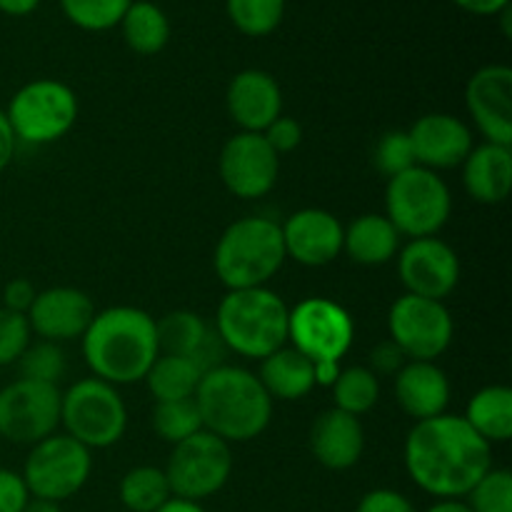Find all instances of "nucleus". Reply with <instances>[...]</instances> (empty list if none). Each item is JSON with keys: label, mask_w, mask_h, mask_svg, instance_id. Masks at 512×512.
Listing matches in <instances>:
<instances>
[{"label": "nucleus", "mask_w": 512, "mask_h": 512, "mask_svg": "<svg viewBox=\"0 0 512 512\" xmlns=\"http://www.w3.org/2000/svg\"><path fill=\"white\" fill-rule=\"evenodd\" d=\"M415 163L428 170H448L465 163L473 145V130L465 120L448 113H428L408 130Z\"/></svg>", "instance_id": "19"}, {"label": "nucleus", "mask_w": 512, "mask_h": 512, "mask_svg": "<svg viewBox=\"0 0 512 512\" xmlns=\"http://www.w3.org/2000/svg\"><path fill=\"white\" fill-rule=\"evenodd\" d=\"M340 363H313L315 373V385H323V388H333L335 378L340 375Z\"/></svg>", "instance_id": "47"}, {"label": "nucleus", "mask_w": 512, "mask_h": 512, "mask_svg": "<svg viewBox=\"0 0 512 512\" xmlns=\"http://www.w3.org/2000/svg\"><path fill=\"white\" fill-rule=\"evenodd\" d=\"M365 450V430L360 418L338 408L323 410L310 428V453L323 468L350 470Z\"/></svg>", "instance_id": "21"}, {"label": "nucleus", "mask_w": 512, "mask_h": 512, "mask_svg": "<svg viewBox=\"0 0 512 512\" xmlns=\"http://www.w3.org/2000/svg\"><path fill=\"white\" fill-rule=\"evenodd\" d=\"M453 213V195L448 183L435 170L413 165L388 180L385 188V218L400 235L435 238Z\"/></svg>", "instance_id": "6"}, {"label": "nucleus", "mask_w": 512, "mask_h": 512, "mask_svg": "<svg viewBox=\"0 0 512 512\" xmlns=\"http://www.w3.org/2000/svg\"><path fill=\"white\" fill-rule=\"evenodd\" d=\"M153 430L160 440L170 445L183 443L190 435L203 430V418L195 405V398L170 400V403H155L153 408Z\"/></svg>", "instance_id": "33"}, {"label": "nucleus", "mask_w": 512, "mask_h": 512, "mask_svg": "<svg viewBox=\"0 0 512 512\" xmlns=\"http://www.w3.org/2000/svg\"><path fill=\"white\" fill-rule=\"evenodd\" d=\"M355 512H418L415 505L405 498L403 493L390 488H378L370 490L360 498L358 510Z\"/></svg>", "instance_id": "40"}, {"label": "nucleus", "mask_w": 512, "mask_h": 512, "mask_svg": "<svg viewBox=\"0 0 512 512\" xmlns=\"http://www.w3.org/2000/svg\"><path fill=\"white\" fill-rule=\"evenodd\" d=\"M398 275L410 295L443 303L460 283V258L445 240L415 238L400 250Z\"/></svg>", "instance_id": "15"}, {"label": "nucleus", "mask_w": 512, "mask_h": 512, "mask_svg": "<svg viewBox=\"0 0 512 512\" xmlns=\"http://www.w3.org/2000/svg\"><path fill=\"white\" fill-rule=\"evenodd\" d=\"M333 398L335 408L343 413L360 415L370 413L380 400V380L365 365H353V368L340 370V375L333 383Z\"/></svg>", "instance_id": "31"}, {"label": "nucleus", "mask_w": 512, "mask_h": 512, "mask_svg": "<svg viewBox=\"0 0 512 512\" xmlns=\"http://www.w3.org/2000/svg\"><path fill=\"white\" fill-rule=\"evenodd\" d=\"M23 512H63L60 510V503H50V500L30 498L28 505H25Z\"/></svg>", "instance_id": "50"}, {"label": "nucleus", "mask_w": 512, "mask_h": 512, "mask_svg": "<svg viewBox=\"0 0 512 512\" xmlns=\"http://www.w3.org/2000/svg\"><path fill=\"white\" fill-rule=\"evenodd\" d=\"M220 180L240 200L265 198L278 183L280 155L263 133H235L225 140L218 160Z\"/></svg>", "instance_id": "14"}, {"label": "nucleus", "mask_w": 512, "mask_h": 512, "mask_svg": "<svg viewBox=\"0 0 512 512\" xmlns=\"http://www.w3.org/2000/svg\"><path fill=\"white\" fill-rule=\"evenodd\" d=\"M258 380L273 400H300L315 388L313 360L305 358L293 345H283L260 360Z\"/></svg>", "instance_id": "25"}, {"label": "nucleus", "mask_w": 512, "mask_h": 512, "mask_svg": "<svg viewBox=\"0 0 512 512\" xmlns=\"http://www.w3.org/2000/svg\"><path fill=\"white\" fill-rule=\"evenodd\" d=\"M18 368L20 378L58 385V380L65 375V353L58 343L40 340L25 348V353L18 358Z\"/></svg>", "instance_id": "35"}, {"label": "nucleus", "mask_w": 512, "mask_h": 512, "mask_svg": "<svg viewBox=\"0 0 512 512\" xmlns=\"http://www.w3.org/2000/svg\"><path fill=\"white\" fill-rule=\"evenodd\" d=\"M80 340L85 365L110 385L140 383L160 355L155 320L133 305L95 313Z\"/></svg>", "instance_id": "2"}, {"label": "nucleus", "mask_w": 512, "mask_h": 512, "mask_svg": "<svg viewBox=\"0 0 512 512\" xmlns=\"http://www.w3.org/2000/svg\"><path fill=\"white\" fill-rule=\"evenodd\" d=\"M425 512H473L468 508V503L463 500H438L433 508H428Z\"/></svg>", "instance_id": "49"}, {"label": "nucleus", "mask_w": 512, "mask_h": 512, "mask_svg": "<svg viewBox=\"0 0 512 512\" xmlns=\"http://www.w3.org/2000/svg\"><path fill=\"white\" fill-rule=\"evenodd\" d=\"M203 370L190 358H178V355H158L153 368L145 375L150 395L155 403H170V400H188L195 398Z\"/></svg>", "instance_id": "28"}, {"label": "nucleus", "mask_w": 512, "mask_h": 512, "mask_svg": "<svg viewBox=\"0 0 512 512\" xmlns=\"http://www.w3.org/2000/svg\"><path fill=\"white\" fill-rule=\"evenodd\" d=\"M230 118L245 133H263L275 118L283 115V90L278 80L258 68L240 70L225 93Z\"/></svg>", "instance_id": "20"}, {"label": "nucleus", "mask_w": 512, "mask_h": 512, "mask_svg": "<svg viewBox=\"0 0 512 512\" xmlns=\"http://www.w3.org/2000/svg\"><path fill=\"white\" fill-rule=\"evenodd\" d=\"M465 105L485 143L512 148V68L485 65L465 85Z\"/></svg>", "instance_id": "16"}, {"label": "nucleus", "mask_w": 512, "mask_h": 512, "mask_svg": "<svg viewBox=\"0 0 512 512\" xmlns=\"http://www.w3.org/2000/svg\"><path fill=\"white\" fill-rule=\"evenodd\" d=\"M173 498L165 470L140 465L128 470L120 480V503L130 512H155Z\"/></svg>", "instance_id": "30"}, {"label": "nucleus", "mask_w": 512, "mask_h": 512, "mask_svg": "<svg viewBox=\"0 0 512 512\" xmlns=\"http://www.w3.org/2000/svg\"><path fill=\"white\" fill-rule=\"evenodd\" d=\"M400 238L385 215L365 213L358 215L348 228L343 230V250L360 265H385L398 255Z\"/></svg>", "instance_id": "24"}, {"label": "nucleus", "mask_w": 512, "mask_h": 512, "mask_svg": "<svg viewBox=\"0 0 512 512\" xmlns=\"http://www.w3.org/2000/svg\"><path fill=\"white\" fill-rule=\"evenodd\" d=\"M60 423L88 450L110 448L125 435L128 410L115 385L85 378L60 395Z\"/></svg>", "instance_id": "7"}, {"label": "nucleus", "mask_w": 512, "mask_h": 512, "mask_svg": "<svg viewBox=\"0 0 512 512\" xmlns=\"http://www.w3.org/2000/svg\"><path fill=\"white\" fill-rule=\"evenodd\" d=\"M38 290L33 288V283L25 278H15L10 283H5L3 288V308L13 310V313H28L30 305H33Z\"/></svg>", "instance_id": "43"}, {"label": "nucleus", "mask_w": 512, "mask_h": 512, "mask_svg": "<svg viewBox=\"0 0 512 512\" xmlns=\"http://www.w3.org/2000/svg\"><path fill=\"white\" fill-rule=\"evenodd\" d=\"M58 385L18 378L0 390V438L15 445H35L60 425Z\"/></svg>", "instance_id": "13"}, {"label": "nucleus", "mask_w": 512, "mask_h": 512, "mask_svg": "<svg viewBox=\"0 0 512 512\" xmlns=\"http://www.w3.org/2000/svg\"><path fill=\"white\" fill-rule=\"evenodd\" d=\"M403 458L420 490L438 500H460L493 468V445L463 415L443 413L413 425Z\"/></svg>", "instance_id": "1"}, {"label": "nucleus", "mask_w": 512, "mask_h": 512, "mask_svg": "<svg viewBox=\"0 0 512 512\" xmlns=\"http://www.w3.org/2000/svg\"><path fill=\"white\" fill-rule=\"evenodd\" d=\"M95 308L88 293L68 285L48 288L35 295L33 305L25 313L30 333L40 335L48 343H68V340L83 338L93 320Z\"/></svg>", "instance_id": "18"}, {"label": "nucleus", "mask_w": 512, "mask_h": 512, "mask_svg": "<svg viewBox=\"0 0 512 512\" xmlns=\"http://www.w3.org/2000/svg\"><path fill=\"white\" fill-rule=\"evenodd\" d=\"M30 325L23 313L0 308V368L18 363L30 345Z\"/></svg>", "instance_id": "38"}, {"label": "nucleus", "mask_w": 512, "mask_h": 512, "mask_svg": "<svg viewBox=\"0 0 512 512\" xmlns=\"http://www.w3.org/2000/svg\"><path fill=\"white\" fill-rule=\"evenodd\" d=\"M133 0H60L65 18L83 30L103 33L123 20L125 10Z\"/></svg>", "instance_id": "34"}, {"label": "nucleus", "mask_w": 512, "mask_h": 512, "mask_svg": "<svg viewBox=\"0 0 512 512\" xmlns=\"http://www.w3.org/2000/svg\"><path fill=\"white\" fill-rule=\"evenodd\" d=\"M395 400L415 423L438 418L450 403V380L443 368L425 360H410L395 373Z\"/></svg>", "instance_id": "22"}, {"label": "nucleus", "mask_w": 512, "mask_h": 512, "mask_svg": "<svg viewBox=\"0 0 512 512\" xmlns=\"http://www.w3.org/2000/svg\"><path fill=\"white\" fill-rule=\"evenodd\" d=\"M485 443H508L512 438V390L508 385H488L470 398L463 415Z\"/></svg>", "instance_id": "26"}, {"label": "nucleus", "mask_w": 512, "mask_h": 512, "mask_svg": "<svg viewBox=\"0 0 512 512\" xmlns=\"http://www.w3.org/2000/svg\"><path fill=\"white\" fill-rule=\"evenodd\" d=\"M288 313L270 288L228 290L215 313V333L233 353L265 360L288 343Z\"/></svg>", "instance_id": "4"}, {"label": "nucleus", "mask_w": 512, "mask_h": 512, "mask_svg": "<svg viewBox=\"0 0 512 512\" xmlns=\"http://www.w3.org/2000/svg\"><path fill=\"white\" fill-rule=\"evenodd\" d=\"M155 512H205V508L200 503H193V500L170 498L163 508L155 510Z\"/></svg>", "instance_id": "48"}, {"label": "nucleus", "mask_w": 512, "mask_h": 512, "mask_svg": "<svg viewBox=\"0 0 512 512\" xmlns=\"http://www.w3.org/2000/svg\"><path fill=\"white\" fill-rule=\"evenodd\" d=\"M405 363H408V358H405L403 350H400L390 338L370 350V370H373L375 375H395Z\"/></svg>", "instance_id": "42"}, {"label": "nucleus", "mask_w": 512, "mask_h": 512, "mask_svg": "<svg viewBox=\"0 0 512 512\" xmlns=\"http://www.w3.org/2000/svg\"><path fill=\"white\" fill-rule=\"evenodd\" d=\"M343 230V223L330 210H298L280 225L285 258L305 268H323L343 253Z\"/></svg>", "instance_id": "17"}, {"label": "nucleus", "mask_w": 512, "mask_h": 512, "mask_svg": "<svg viewBox=\"0 0 512 512\" xmlns=\"http://www.w3.org/2000/svg\"><path fill=\"white\" fill-rule=\"evenodd\" d=\"M463 185L475 203H503L512 190V150L495 143L470 150L463 163Z\"/></svg>", "instance_id": "23"}, {"label": "nucleus", "mask_w": 512, "mask_h": 512, "mask_svg": "<svg viewBox=\"0 0 512 512\" xmlns=\"http://www.w3.org/2000/svg\"><path fill=\"white\" fill-rule=\"evenodd\" d=\"M40 0H0V13L13 15V18H23L38 10Z\"/></svg>", "instance_id": "46"}, {"label": "nucleus", "mask_w": 512, "mask_h": 512, "mask_svg": "<svg viewBox=\"0 0 512 512\" xmlns=\"http://www.w3.org/2000/svg\"><path fill=\"white\" fill-rule=\"evenodd\" d=\"M285 263L280 223L248 215L230 223L218 238L213 268L228 290L265 288Z\"/></svg>", "instance_id": "5"}, {"label": "nucleus", "mask_w": 512, "mask_h": 512, "mask_svg": "<svg viewBox=\"0 0 512 512\" xmlns=\"http://www.w3.org/2000/svg\"><path fill=\"white\" fill-rule=\"evenodd\" d=\"M120 30L125 45L140 55L160 53L170 40L168 15L150 0H133L120 20Z\"/></svg>", "instance_id": "27"}, {"label": "nucleus", "mask_w": 512, "mask_h": 512, "mask_svg": "<svg viewBox=\"0 0 512 512\" xmlns=\"http://www.w3.org/2000/svg\"><path fill=\"white\" fill-rule=\"evenodd\" d=\"M5 115L15 138L30 145H48L73 130L78 120V95L63 80H30L13 95Z\"/></svg>", "instance_id": "8"}, {"label": "nucleus", "mask_w": 512, "mask_h": 512, "mask_svg": "<svg viewBox=\"0 0 512 512\" xmlns=\"http://www.w3.org/2000/svg\"><path fill=\"white\" fill-rule=\"evenodd\" d=\"M15 145H18V138H15L13 128H10V120L5 115V110H0V173L13 163Z\"/></svg>", "instance_id": "44"}, {"label": "nucleus", "mask_w": 512, "mask_h": 512, "mask_svg": "<svg viewBox=\"0 0 512 512\" xmlns=\"http://www.w3.org/2000/svg\"><path fill=\"white\" fill-rule=\"evenodd\" d=\"M353 338L350 313L328 298H305L288 313V340L313 363H340Z\"/></svg>", "instance_id": "11"}, {"label": "nucleus", "mask_w": 512, "mask_h": 512, "mask_svg": "<svg viewBox=\"0 0 512 512\" xmlns=\"http://www.w3.org/2000/svg\"><path fill=\"white\" fill-rule=\"evenodd\" d=\"M373 165L388 180L418 165L408 130H388V133L380 135L373 148Z\"/></svg>", "instance_id": "37"}, {"label": "nucleus", "mask_w": 512, "mask_h": 512, "mask_svg": "<svg viewBox=\"0 0 512 512\" xmlns=\"http://www.w3.org/2000/svg\"><path fill=\"white\" fill-rule=\"evenodd\" d=\"M93 473V458L85 445L70 435H50L33 445L23 468V483L30 498L63 503L83 490Z\"/></svg>", "instance_id": "10"}, {"label": "nucleus", "mask_w": 512, "mask_h": 512, "mask_svg": "<svg viewBox=\"0 0 512 512\" xmlns=\"http://www.w3.org/2000/svg\"><path fill=\"white\" fill-rule=\"evenodd\" d=\"M465 13L473 15H498L505 13L510 5V0H455Z\"/></svg>", "instance_id": "45"}, {"label": "nucleus", "mask_w": 512, "mask_h": 512, "mask_svg": "<svg viewBox=\"0 0 512 512\" xmlns=\"http://www.w3.org/2000/svg\"><path fill=\"white\" fill-rule=\"evenodd\" d=\"M263 138L268 140V145L278 155L293 153L303 143V125L295 118H290V115H280L263 130Z\"/></svg>", "instance_id": "39"}, {"label": "nucleus", "mask_w": 512, "mask_h": 512, "mask_svg": "<svg viewBox=\"0 0 512 512\" xmlns=\"http://www.w3.org/2000/svg\"><path fill=\"white\" fill-rule=\"evenodd\" d=\"M388 330L405 358L435 363L453 343L455 325L445 303L405 293L390 308Z\"/></svg>", "instance_id": "12"}, {"label": "nucleus", "mask_w": 512, "mask_h": 512, "mask_svg": "<svg viewBox=\"0 0 512 512\" xmlns=\"http://www.w3.org/2000/svg\"><path fill=\"white\" fill-rule=\"evenodd\" d=\"M473 512H512V475L505 468H490L468 495Z\"/></svg>", "instance_id": "36"}, {"label": "nucleus", "mask_w": 512, "mask_h": 512, "mask_svg": "<svg viewBox=\"0 0 512 512\" xmlns=\"http://www.w3.org/2000/svg\"><path fill=\"white\" fill-rule=\"evenodd\" d=\"M208 333L210 328L205 325V320L193 310H173V313L155 320L160 355H178V358L193 360Z\"/></svg>", "instance_id": "29"}, {"label": "nucleus", "mask_w": 512, "mask_h": 512, "mask_svg": "<svg viewBox=\"0 0 512 512\" xmlns=\"http://www.w3.org/2000/svg\"><path fill=\"white\" fill-rule=\"evenodd\" d=\"M225 10L240 33L248 38H265L283 23L285 0H225Z\"/></svg>", "instance_id": "32"}, {"label": "nucleus", "mask_w": 512, "mask_h": 512, "mask_svg": "<svg viewBox=\"0 0 512 512\" xmlns=\"http://www.w3.org/2000/svg\"><path fill=\"white\" fill-rule=\"evenodd\" d=\"M30 493L23 483V475L8 468H0V512H23Z\"/></svg>", "instance_id": "41"}, {"label": "nucleus", "mask_w": 512, "mask_h": 512, "mask_svg": "<svg viewBox=\"0 0 512 512\" xmlns=\"http://www.w3.org/2000/svg\"><path fill=\"white\" fill-rule=\"evenodd\" d=\"M195 405L203 430L225 443H250L268 430L273 420V398L265 393L258 375L238 365H218L200 378Z\"/></svg>", "instance_id": "3"}, {"label": "nucleus", "mask_w": 512, "mask_h": 512, "mask_svg": "<svg viewBox=\"0 0 512 512\" xmlns=\"http://www.w3.org/2000/svg\"><path fill=\"white\" fill-rule=\"evenodd\" d=\"M233 475V450L218 435L200 430L173 445L165 478L173 498L200 503L225 488Z\"/></svg>", "instance_id": "9"}]
</instances>
